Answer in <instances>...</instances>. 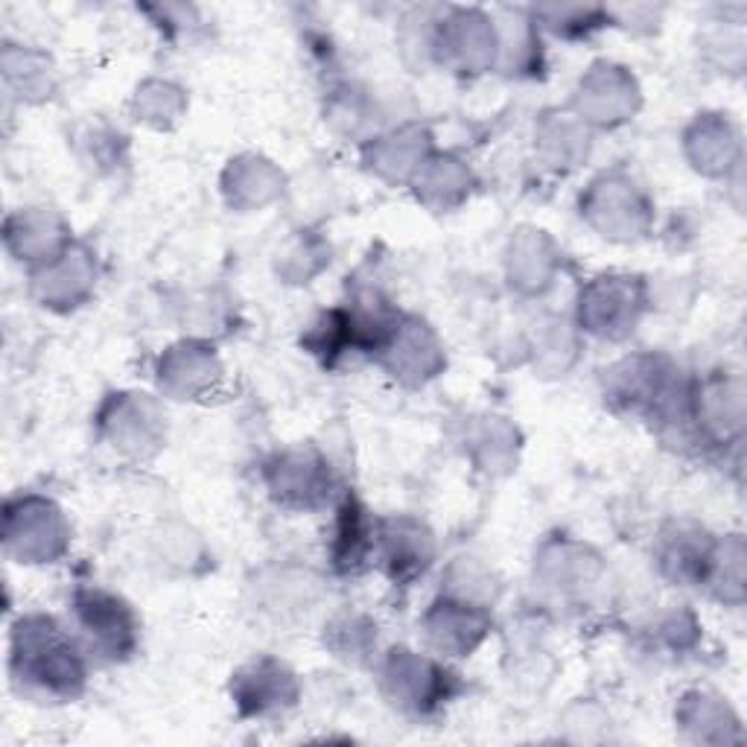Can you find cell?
<instances>
[{
  "label": "cell",
  "mask_w": 747,
  "mask_h": 747,
  "mask_svg": "<svg viewBox=\"0 0 747 747\" xmlns=\"http://www.w3.org/2000/svg\"><path fill=\"white\" fill-rule=\"evenodd\" d=\"M76 611L82 616V625L97 634L99 646H109L118 658L132 639V616L126 604L106 593H80L76 595Z\"/></svg>",
  "instance_id": "6da1fadb"
},
{
  "label": "cell",
  "mask_w": 747,
  "mask_h": 747,
  "mask_svg": "<svg viewBox=\"0 0 747 747\" xmlns=\"http://www.w3.org/2000/svg\"><path fill=\"white\" fill-rule=\"evenodd\" d=\"M345 534L348 538H360V534H365V529H362V517L360 511H357V505H348L345 508ZM365 550H369V543H357L351 541V555H348V564H360L362 555H365Z\"/></svg>",
  "instance_id": "7a4b0ae2"
}]
</instances>
